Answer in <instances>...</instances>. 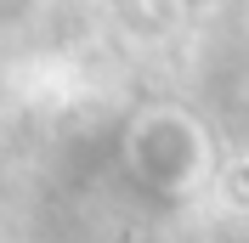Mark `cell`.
Instances as JSON below:
<instances>
[{
    "instance_id": "obj_3",
    "label": "cell",
    "mask_w": 249,
    "mask_h": 243,
    "mask_svg": "<svg viewBox=\"0 0 249 243\" xmlns=\"http://www.w3.org/2000/svg\"><path fill=\"white\" fill-rule=\"evenodd\" d=\"M176 6H181V12H210L215 0H176Z\"/></svg>"
},
{
    "instance_id": "obj_1",
    "label": "cell",
    "mask_w": 249,
    "mask_h": 243,
    "mask_svg": "<svg viewBox=\"0 0 249 243\" xmlns=\"http://www.w3.org/2000/svg\"><path fill=\"white\" fill-rule=\"evenodd\" d=\"M210 158H215L210 124L181 102H147V107H136V119L124 124V164L159 198L193 192L210 175Z\"/></svg>"
},
{
    "instance_id": "obj_2",
    "label": "cell",
    "mask_w": 249,
    "mask_h": 243,
    "mask_svg": "<svg viewBox=\"0 0 249 243\" xmlns=\"http://www.w3.org/2000/svg\"><path fill=\"white\" fill-rule=\"evenodd\" d=\"M34 12H40V0H0V34H6V29H23Z\"/></svg>"
}]
</instances>
